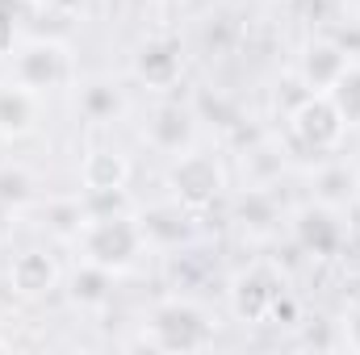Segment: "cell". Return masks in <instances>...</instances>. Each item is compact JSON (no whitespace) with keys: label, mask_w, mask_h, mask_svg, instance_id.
Listing matches in <instances>:
<instances>
[{"label":"cell","mask_w":360,"mask_h":355,"mask_svg":"<svg viewBox=\"0 0 360 355\" xmlns=\"http://www.w3.org/2000/svg\"><path fill=\"white\" fill-rule=\"evenodd\" d=\"M139 247H143V226H134L130 217H101V222H92V230H89L92 264H101V267L130 264Z\"/></svg>","instance_id":"obj_1"},{"label":"cell","mask_w":360,"mask_h":355,"mask_svg":"<svg viewBox=\"0 0 360 355\" xmlns=\"http://www.w3.org/2000/svg\"><path fill=\"white\" fill-rule=\"evenodd\" d=\"M151 330H155V343L160 347H172V351H188V347H205L210 343V322L193 309V305H164V309H155V318H151Z\"/></svg>","instance_id":"obj_2"},{"label":"cell","mask_w":360,"mask_h":355,"mask_svg":"<svg viewBox=\"0 0 360 355\" xmlns=\"http://www.w3.org/2000/svg\"><path fill=\"white\" fill-rule=\"evenodd\" d=\"M293 134H297L306 147L327 151V147H335L340 134H344V113L335 109L331 96H310V100L293 113Z\"/></svg>","instance_id":"obj_3"},{"label":"cell","mask_w":360,"mask_h":355,"mask_svg":"<svg viewBox=\"0 0 360 355\" xmlns=\"http://www.w3.org/2000/svg\"><path fill=\"white\" fill-rule=\"evenodd\" d=\"M17 76H21V84L30 92L55 88V84L68 76V55H63V46H55V42H34V46H25V51L17 55Z\"/></svg>","instance_id":"obj_4"},{"label":"cell","mask_w":360,"mask_h":355,"mask_svg":"<svg viewBox=\"0 0 360 355\" xmlns=\"http://www.w3.org/2000/svg\"><path fill=\"white\" fill-rule=\"evenodd\" d=\"M172 184H176L180 201L188 205H205L214 201V192L222 188V172L210 155H184L176 168H172Z\"/></svg>","instance_id":"obj_5"},{"label":"cell","mask_w":360,"mask_h":355,"mask_svg":"<svg viewBox=\"0 0 360 355\" xmlns=\"http://www.w3.org/2000/svg\"><path fill=\"white\" fill-rule=\"evenodd\" d=\"M8 276H13V288L21 293V297H42V293H51L55 288V264L42 255V251H25V255H17L13 267H8Z\"/></svg>","instance_id":"obj_6"},{"label":"cell","mask_w":360,"mask_h":355,"mask_svg":"<svg viewBox=\"0 0 360 355\" xmlns=\"http://www.w3.org/2000/svg\"><path fill=\"white\" fill-rule=\"evenodd\" d=\"M126 176H130V168L113 151H92L89 159H84V184H89L92 192H117L126 184Z\"/></svg>","instance_id":"obj_7"},{"label":"cell","mask_w":360,"mask_h":355,"mask_svg":"<svg viewBox=\"0 0 360 355\" xmlns=\"http://www.w3.org/2000/svg\"><path fill=\"white\" fill-rule=\"evenodd\" d=\"M151 142L160 147V151H180L184 142H188V134H193V121H188V113L180 109V105H164L160 113H155V121H151Z\"/></svg>","instance_id":"obj_8"},{"label":"cell","mask_w":360,"mask_h":355,"mask_svg":"<svg viewBox=\"0 0 360 355\" xmlns=\"http://www.w3.org/2000/svg\"><path fill=\"white\" fill-rule=\"evenodd\" d=\"M297 234L310 251H331L340 239H344V226L327 213V209H306L302 222H297Z\"/></svg>","instance_id":"obj_9"},{"label":"cell","mask_w":360,"mask_h":355,"mask_svg":"<svg viewBox=\"0 0 360 355\" xmlns=\"http://www.w3.org/2000/svg\"><path fill=\"white\" fill-rule=\"evenodd\" d=\"M34 126V96L30 88H0V134H25Z\"/></svg>","instance_id":"obj_10"},{"label":"cell","mask_w":360,"mask_h":355,"mask_svg":"<svg viewBox=\"0 0 360 355\" xmlns=\"http://www.w3.org/2000/svg\"><path fill=\"white\" fill-rule=\"evenodd\" d=\"M344 67H348L344 51L323 42V46H314V51H310V59H306V80H310V84H319V88H331V84L344 76Z\"/></svg>","instance_id":"obj_11"},{"label":"cell","mask_w":360,"mask_h":355,"mask_svg":"<svg viewBox=\"0 0 360 355\" xmlns=\"http://www.w3.org/2000/svg\"><path fill=\"white\" fill-rule=\"evenodd\" d=\"M276 297H281V288L256 272V276H248V280L239 284V314H243V318H264Z\"/></svg>","instance_id":"obj_12"},{"label":"cell","mask_w":360,"mask_h":355,"mask_svg":"<svg viewBox=\"0 0 360 355\" xmlns=\"http://www.w3.org/2000/svg\"><path fill=\"white\" fill-rule=\"evenodd\" d=\"M176 67H180V59H176L172 46H151V51H143V59H139V72H143L151 84H160V88L172 84Z\"/></svg>","instance_id":"obj_13"},{"label":"cell","mask_w":360,"mask_h":355,"mask_svg":"<svg viewBox=\"0 0 360 355\" xmlns=\"http://www.w3.org/2000/svg\"><path fill=\"white\" fill-rule=\"evenodd\" d=\"M331 100L344 113V121L360 126V67H344V76L331 84Z\"/></svg>","instance_id":"obj_14"},{"label":"cell","mask_w":360,"mask_h":355,"mask_svg":"<svg viewBox=\"0 0 360 355\" xmlns=\"http://www.w3.org/2000/svg\"><path fill=\"white\" fill-rule=\"evenodd\" d=\"M319 188H323V201H348L352 188H356V176L348 168H327L319 176Z\"/></svg>","instance_id":"obj_15"},{"label":"cell","mask_w":360,"mask_h":355,"mask_svg":"<svg viewBox=\"0 0 360 355\" xmlns=\"http://www.w3.org/2000/svg\"><path fill=\"white\" fill-rule=\"evenodd\" d=\"M105 284H109V267L92 264L76 276V297L80 301H105Z\"/></svg>","instance_id":"obj_16"},{"label":"cell","mask_w":360,"mask_h":355,"mask_svg":"<svg viewBox=\"0 0 360 355\" xmlns=\"http://www.w3.org/2000/svg\"><path fill=\"white\" fill-rule=\"evenodd\" d=\"M84 113L89 117H113L117 113V92L109 88V84H92V88H84Z\"/></svg>","instance_id":"obj_17"},{"label":"cell","mask_w":360,"mask_h":355,"mask_svg":"<svg viewBox=\"0 0 360 355\" xmlns=\"http://www.w3.org/2000/svg\"><path fill=\"white\" fill-rule=\"evenodd\" d=\"M21 196H25V176H21V172H4V176H0V205L21 201Z\"/></svg>","instance_id":"obj_18"},{"label":"cell","mask_w":360,"mask_h":355,"mask_svg":"<svg viewBox=\"0 0 360 355\" xmlns=\"http://www.w3.org/2000/svg\"><path fill=\"white\" fill-rule=\"evenodd\" d=\"M348 339H352V343L360 347V314L352 318V322H348Z\"/></svg>","instance_id":"obj_19"}]
</instances>
